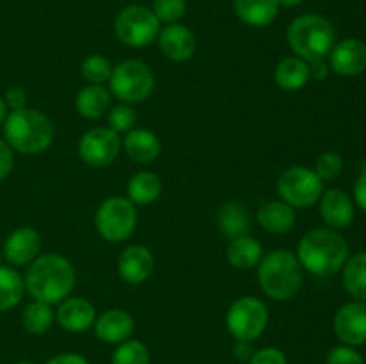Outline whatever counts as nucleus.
<instances>
[{"mask_svg":"<svg viewBox=\"0 0 366 364\" xmlns=\"http://www.w3.org/2000/svg\"><path fill=\"white\" fill-rule=\"evenodd\" d=\"M81 74L89 84H102V82H107L111 79L113 64L107 57L95 54V56H89L82 61Z\"/></svg>","mask_w":366,"mask_h":364,"instance_id":"7c9ffc66","label":"nucleus"},{"mask_svg":"<svg viewBox=\"0 0 366 364\" xmlns=\"http://www.w3.org/2000/svg\"><path fill=\"white\" fill-rule=\"evenodd\" d=\"M45 364H89V363L84 359V357L79 355V353H61V355H56L50 360H46Z\"/></svg>","mask_w":366,"mask_h":364,"instance_id":"a19ab883","label":"nucleus"},{"mask_svg":"<svg viewBox=\"0 0 366 364\" xmlns=\"http://www.w3.org/2000/svg\"><path fill=\"white\" fill-rule=\"evenodd\" d=\"M154 14L164 24H177L186 13V0H154Z\"/></svg>","mask_w":366,"mask_h":364,"instance_id":"72a5a7b5","label":"nucleus"},{"mask_svg":"<svg viewBox=\"0 0 366 364\" xmlns=\"http://www.w3.org/2000/svg\"><path fill=\"white\" fill-rule=\"evenodd\" d=\"M259 285L275 302L292 300L302 285V266L290 250H272L259 263Z\"/></svg>","mask_w":366,"mask_h":364,"instance_id":"20e7f679","label":"nucleus"},{"mask_svg":"<svg viewBox=\"0 0 366 364\" xmlns=\"http://www.w3.org/2000/svg\"><path fill=\"white\" fill-rule=\"evenodd\" d=\"M161 31V21L152 9L145 6L124 7L114 20L118 39L132 49H145L152 45Z\"/></svg>","mask_w":366,"mask_h":364,"instance_id":"0eeeda50","label":"nucleus"},{"mask_svg":"<svg viewBox=\"0 0 366 364\" xmlns=\"http://www.w3.org/2000/svg\"><path fill=\"white\" fill-rule=\"evenodd\" d=\"M14 364H34V363H31V360H18V363Z\"/></svg>","mask_w":366,"mask_h":364,"instance_id":"49530a36","label":"nucleus"},{"mask_svg":"<svg viewBox=\"0 0 366 364\" xmlns=\"http://www.w3.org/2000/svg\"><path fill=\"white\" fill-rule=\"evenodd\" d=\"M136 111L134 107H131L129 103H120V106L113 107L107 116V123H109L111 131H114L117 134L120 132H129L132 131V127L136 125Z\"/></svg>","mask_w":366,"mask_h":364,"instance_id":"473e14b6","label":"nucleus"},{"mask_svg":"<svg viewBox=\"0 0 366 364\" xmlns=\"http://www.w3.org/2000/svg\"><path fill=\"white\" fill-rule=\"evenodd\" d=\"M54 321V310L50 307V303L38 302L34 300L32 303H29L25 307L24 314H21V323L24 328L31 334H45L50 328Z\"/></svg>","mask_w":366,"mask_h":364,"instance_id":"c756f323","label":"nucleus"},{"mask_svg":"<svg viewBox=\"0 0 366 364\" xmlns=\"http://www.w3.org/2000/svg\"><path fill=\"white\" fill-rule=\"evenodd\" d=\"M217 223L220 228L222 234L229 239L242 238L247 236L250 228V220L249 213H247L245 207L242 203L229 202L218 209L217 214Z\"/></svg>","mask_w":366,"mask_h":364,"instance_id":"a878e982","label":"nucleus"},{"mask_svg":"<svg viewBox=\"0 0 366 364\" xmlns=\"http://www.w3.org/2000/svg\"><path fill=\"white\" fill-rule=\"evenodd\" d=\"M307 64H310V74H311V77L318 79V81H320V79L327 77L329 68H327V64H325L324 59H320V61H311V63H307Z\"/></svg>","mask_w":366,"mask_h":364,"instance_id":"79ce46f5","label":"nucleus"},{"mask_svg":"<svg viewBox=\"0 0 366 364\" xmlns=\"http://www.w3.org/2000/svg\"><path fill=\"white\" fill-rule=\"evenodd\" d=\"M111 106V93L104 88L102 84H89L82 88L77 93L75 98V107L81 116L88 118V120H95V118L104 116L109 111Z\"/></svg>","mask_w":366,"mask_h":364,"instance_id":"5701e85b","label":"nucleus"},{"mask_svg":"<svg viewBox=\"0 0 366 364\" xmlns=\"http://www.w3.org/2000/svg\"><path fill=\"white\" fill-rule=\"evenodd\" d=\"M227 328L238 341H254L268 325V309L256 296H242L227 310Z\"/></svg>","mask_w":366,"mask_h":364,"instance_id":"9d476101","label":"nucleus"},{"mask_svg":"<svg viewBox=\"0 0 366 364\" xmlns=\"http://www.w3.org/2000/svg\"><path fill=\"white\" fill-rule=\"evenodd\" d=\"M6 118H7V106H6V102H4L2 96H0V123H4V121H6Z\"/></svg>","mask_w":366,"mask_h":364,"instance_id":"a18cd8bd","label":"nucleus"},{"mask_svg":"<svg viewBox=\"0 0 366 364\" xmlns=\"http://www.w3.org/2000/svg\"><path fill=\"white\" fill-rule=\"evenodd\" d=\"M227 259L238 270H252L263 259V246L250 236L231 239L227 248Z\"/></svg>","mask_w":366,"mask_h":364,"instance_id":"393cba45","label":"nucleus"},{"mask_svg":"<svg viewBox=\"0 0 366 364\" xmlns=\"http://www.w3.org/2000/svg\"><path fill=\"white\" fill-rule=\"evenodd\" d=\"M4 102H6L7 107H11V111H20L27 103V95H25V91L21 88H9L6 91Z\"/></svg>","mask_w":366,"mask_h":364,"instance_id":"58836bf2","label":"nucleus"},{"mask_svg":"<svg viewBox=\"0 0 366 364\" xmlns=\"http://www.w3.org/2000/svg\"><path fill=\"white\" fill-rule=\"evenodd\" d=\"M329 59L336 74L345 75V77L360 75L366 70V45L356 38L343 39L338 45L332 46Z\"/></svg>","mask_w":366,"mask_h":364,"instance_id":"dca6fc26","label":"nucleus"},{"mask_svg":"<svg viewBox=\"0 0 366 364\" xmlns=\"http://www.w3.org/2000/svg\"><path fill=\"white\" fill-rule=\"evenodd\" d=\"M335 39L331 21L320 14H302L288 27L290 49L306 63L325 59L335 46Z\"/></svg>","mask_w":366,"mask_h":364,"instance_id":"39448f33","label":"nucleus"},{"mask_svg":"<svg viewBox=\"0 0 366 364\" xmlns=\"http://www.w3.org/2000/svg\"><path fill=\"white\" fill-rule=\"evenodd\" d=\"M236 16L250 27H267L277 18V0H234Z\"/></svg>","mask_w":366,"mask_h":364,"instance_id":"4be33fe9","label":"nucleus"},{"mask_svg":"<svg viewBox=\"0 0 366 364\" xmlns=\"http://www.w3.org/2000/svg\"><path fill=\"white\" fill-rule=\"evenodd\" d=\"M349 246L335 228H313L299 243L297 259L300 266L317 277H331L347 263Z\"/></svg>","mask_w":366,"mask_h":364,"instance_id":"f03ea898","label":"nucleus"},{"mask_svg":"<svg viewBox=\"0 0 366 364\" xmlns=\"http://www.w3.org/2000/svg\"><path fill=\"white\" fill-rule=\"evenodd\" d=\"M25 289L38 302L61 303L75 285L74 266L59 253L38 256L25 273Z\"/></svg>","mask_w":366,"mask_h":364,"instance_id":"f257e3e1","label":"nucleus"},{"mask_svg":"<svg viewBox=\"0 0 366 364\" xmlns=\"http://www.w3.org/2000/svg\"><path fill=\"white\" fill-rule=\"evenodd\" d=\"M343 170V159L338 152H324L317 159L315 164V173L322 178V181H332V178L338 177Z\"/></svg>","mask_w":366,"mask_h":364,"instance_id":"f704fd0d","label":"nucleus"},{"mask_svg":"<svg viewBox=\"0 0 366 364\" xmlns=\"http://www.w3.org/2000/svg\"><path fill=\"white\" fill-rule=\"evenodd\" d=\"M304 0H277V4H279V7H297V6H300V4H302Z\"/></svg>","mask_w":366,"mask_h":364,"instance_id":"c03bdc74","label":"nucleus"},{"mask_svg":"<svg viewBox=\"0 0 366 364\" xmlns=\"http://www.w3.org/2000/svg\"><path fill=\"white\" fill-rule=\"evenodd\" d=\"M257 221L261 227L272 234H286L297 221L295 209L282 200L263 203L257 211Z\"/></svg>","mask_w":366,"mask_h":364,"instance_id":"aec40b11","label":"nucleus"},{"mask_svg":"<svg viewBox=\"0 0 366 364\" xmlns=\"http://www.w3.org/2000/svg\"><path fill=\"white\" fill-rule=\"evenodd\" d=\"M129 200L136 206H149L161 195V178L152 171H139L129 181Z\"/></svg>","mask_w":366,"mask_h":364,"instance_id":"bb28decb","label":"nucleus"},{"mask_svg":"<svg viewBox=\"0 0 366 364\" xmlns=\"http://www.w3.org/2000/svg\"><path fill=\"white\" fill-rule=\"evenodd\" d=\"M335 332L349 346L366 341V302L345 303L335 316Z\"/></svg>","mask_w":366,"mask_h":364,"instance_id":"f8f14e48","label":"nucleus"},{"mask_svg":"<svg viewBox=\"0 0 366 364\" xmlns=\"http://www.w3.org/2000/svg\"><path fill=\"white\" fill-rule=\"evenodd\" d=\"M0 261H2V250H0Z\"/></svg>","mask_w":366,"mask_h":364,"instance_id":"de8ad7c7","label":"nucleus"},{"mask_svg":"<svg viewBox=\"0 0 366 364\" xmlns=\"http://www.w3.org/2000/svg\"><path fill=\"white\" fill-rule=\"evenodd\" d=\"M327 364H363V357L352 346H336L327 353Z\"/></svg>","mask_w":366,"mask_h":364,"instance_id":"c9c22d12","label":"nucleus"},{"mask_svg":"<svg viewBox=\"0 0 366 364\" xmlns=\"http://www.w3.org/2000/svg\"><path fill=\"white\" fill-rule=\"evenodd\" d=\"M138 213L134 203L124 196H111L100 203L95 214V227L99 234L109 243H120L134 232Z\"/></svg>","mask_w":366,"mask_h":364,"instance_id":"6e6552de","label":"nucleus"},{"mask_svg":"<svg viewBox=\"0 0 366 364\" xmlns=\"http://www.w3.org/2000/svg\"><path fill=\"white\" fill-rule=\"evenodd\" d=\"M7 145L20 153L45 152L54 141V125L46 114L24 107L11 111L4 121Z\"/></svg>","mask_w":366,"mask_h":364,"instance_id":"7ed1b4c3","label":"nucleus"},{"mask_svg":"<svg viewBox=\"0 0 366 364\" xmlns=\"http://www.w3.org/2000/svg\"><path fill=\"white\" fill-rule=\"evenodd\" d=\"M277 193L288 206L310 207L320 200L324 181L306 166L286 168L277 178Z\"/></svg>","mask_w":366,"mask_h":364,"instance_id":"1a4fd4ad","label":"nucleus"},{"mask_svg":"<svg viewBox=\"0 0 366 364\" xmlns=\"http://www.w3.org/2000/svg\"><path fill=\"white\" fill-rule=\"evenodd\" d=\"M320 214L332 228H347L354 220L352 200L340 189H329L320 196Z\"/></svg>","mask_w":366,"mask_h":364,"instance_id":"6ab92c4d","label":"nucleus"},{"mask_svg":"<svg viewBox=\"0 0 366 364\" xmlns=\"http://www.w3.org/2000/svg\"><path fill=\"white\" fill-rule=\"evenodd\" d=\"M13 164H14L13 148L7 145L6 139H0V181H4V178L11 173Z\"/></svg>","mask_w":366,"mask_h":364,"instance_id":"4c0bfd02","label":"nucleus"},{"mask_svg":"<svg viewBox=\"0 0 366 364\" xmlns=\"http://www.w3.org/2000/svg\"><path fill=\"white\" fill-rule=\"evenodd\" d=\"M252 348L247 341H238V345L234 346V355L239 357L242 360H249L252 357Z\"/></svg>","mask_w":366,"mask_h":364,"instance_id":"37998d69","label":"nucleus"},{"mask_svg":"<svg viewBox=\"0 0 366 364\" xmlns=\"http://www.w3.org/2000/svg\"><path fill=\"white\" fill-rule=\"evenodd\" d=\"M39 248H41L39 232L31 227H21L7 236L6 245H4V257L13 266H25L39 256Z\"/></svg>","mask_w":366,"mask_h":364,"instance_id":"4468645a","label":"nucleus"},{"mask_svg":"<svg viewBox=\"0 0 366 364\" xmlns=\"http://www.w3.org/2000/svg\"><path fill=\"white\" fill-rule=\"evenodd\" d=\"M25 280L14 268L0 266V313H7L21 302Z\"/></svg>","mask_w":366,"mask_h":364,"instance_id":"cd10ccee","label":"nucleus"},{"mask_svg":"<svg viewBox=\"0 0 366 364\" xmlns=\"http://www.w3.org/2000/svg\"><path fill=\"white\" fill-rule=\"evenodd\" d=\"M343 285L360 302H366V252L347 259L343 266Z\"/></svg>","mask_w":366,"mask_h":364,"instance_id":"c85d7f7f","label":"nucleus"},{"mask_svg":"<svg viewBox=\"0 0 366 364\" xmlns=\"http://www.w3.org/2000/svg\"><path fill=\"white\" fill-rule=\"evenodd\" d=\"M111 364H150L149 348L142 341H124L113 353Z\"/></svg>","mask_w":366,"mask_h":364,"instance_id":"2f4dec72","label":"nucleus"},{"mask_svg":"<svg viewBox=\"0 0 366 364\" xmlns=\"http://www.w3.org/2000/svg\"><path fill=\"white\" fill-rule=\"evenodd\" d=\"M56 318L64 330L77 334V332H84L89 327H93L97 313L92 302H88L82 296H71V298H64L61 302Z\"/></svg>","mask_w":366,"mask_h":364,"instance_id":"f3484780","label":"nucleus"},{"mask_svg":"<svg viewBox=\"0 0 366 364\" xmlns=\"http://www.w3.org/2000/svg\"><path fill=\"white\" fill-rule=\"evenodd\" d=\"M249 364H288V360L279 348H261L252 353Z\"/></svg>","mask_w":366,"mask_h":364,"instance_id":"e433bc0d","label":"nucleus"},{"mask_svg":"<svg viewBox=\"0 0 366 364\" xmlns=\"http://www.w3.org/2000/svg\"><path fill=\"white\" fill-rule=\"evenodd\" d=\"M111 93L125 103L145 102L154 91V74L145 63L136 59L122 61L113 66L109 79Z\"/></svg>","mask_w":366,"mask_h":364,"instance_id":"423d86ee","label":"nucleus"},{"mask_svg":"<svg viewBox=\"0 0 366 364\" xmlns=\"http://www.w3.org/2000/svg\"><path fill=\"white\" fill-rule=\"evenodd\" d=\"M122 150L120 136L109 127H97L79 139V156L93 168H104L113 163Z\"/></svg>","mask_w":366,"mask_h":364,"instance_id":"9b49d317","label":"nucleus"},{"mask_svg":"<svg viewBox=\"0 0 366 364\" xmlns=\"http://www.w3.org/2000/svg\"><path fill=\"white\" fill-rule=\"evenodd\" d=\"M125 152L132 161L142 164H149L157 159L161 152V143L154 132L147 128H132L125 136Z\"/></svg>","mask_w":366,"mask_h":364,"instance_id":"412c9836","label":"nucleus"},{"mask_svg":"<svg viewBox=\"0 0 366 364\" xmlns=\"http://www.w3.org/2000/svg\"><path fill=\"white\" fill-rule=\"evenodd\" d=\"M159 49L164 56L175 63H184L192 59L197 49V39L193 32L182 24H168L167 27L161 29L159 36Z\"/></svg>","mask_w":366,"mask_h":364,"instance_id":"ddd939ff","label":"nucleus"},{"mask_svg":"<svg viewBox=\"0 0 366 364\" xmlns=\"http://www.w3.org/2000/svg\"><path fill=\"white\" fill-rule=\"evenodd\" d=\"M354 198H356L357 206L366 213V170L357 177L356 184H354Z\"/></svg>","mask_w":366,"mask_h":364,"instance_id":"ea45409f","label":"nucleus"},{"mask_svg":"<svg viewBox=\"0 0 366 364\" xmlns=\"http://www.w3.org/2000/svg\"><path fill=\"white\" fill-rule=\"evenodd\" d=\"M310 64L300 57H285L275 66V82L286 91L302 89L310 82Z\"/></svg>","mask_w":366,"mask_h":364,"instance_id":"b1692460","label":"nucleus"},{"mask_svg":"<svg viewBox=\"0 0 366 364\" xmlns=\"http://www.w3.org/2000/svg\"><path fill=\"white\" fill-rule=\"evenodd\" d=\"M97 338L104 343H124L134 330L131 314L122 309H111L100 314L93 323Z\"/></svg>","mask_w":366,"mask_h":364,"instance_id":"a211bd4d","label":"nucleus"},{"mask_svg":"<svg viewBox=\"0 0 366 364\" xmlns=\"http://www.w3.org/2000/svg\"><path fill=\"white\" fill-rule=\"evenodd\" d=\"M154 271V256L147 246L131 245L118 257V273L127 284H143Z\"/></svg>","mask_w":366,"mask_h":364,"instance_id":"2eb2a0df","label":"nucleus"}]
</instances>
